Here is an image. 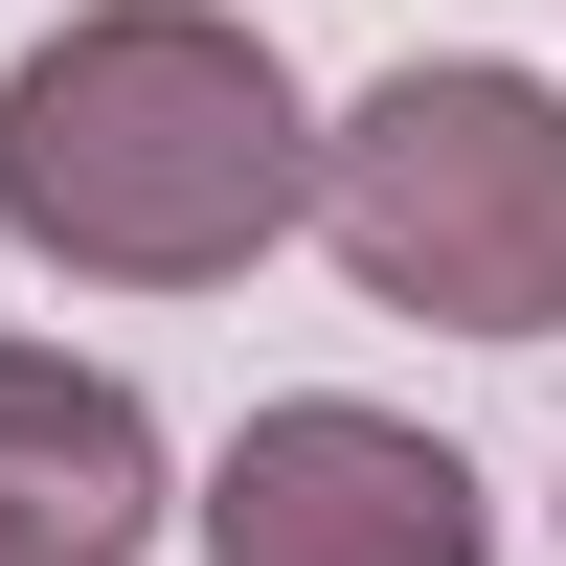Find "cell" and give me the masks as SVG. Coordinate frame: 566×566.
Here are the masks:
<instances>
[{
	"instance_id": "4",
	"label": "cell",
	"mask_w": 566,
	"mask_h": 566,
	"mask_svg": "<svg viewBox=\"0 0 566 566\" xmlns=\"http://www.w3.org/2000/svg\"><path fill=\"white\" fill-rule=\"evenodd\" d=\"M159 408L69 340H0V566H136L159 544Z\"/></svg>"
},
{
	"instance_id": "3",
	"label": "cell",
	"mask_w": 566,
	"mask_h": 566,
	"mask_svg": "<svg viewBox=\"0 0 566 566\" xmlns=\"http://www.w3.org/2000/svg\"><path fill=\"white\" fill-rule=\"evenodd\" d=\"M205 566H499V499H476V453L453 431H408V408H363V386H295V408H250V431L205 453Z\"/></svg>"
},
{
	"instance_id": "2",
	"label": "cell",
	"mask_w": 566,
	"mask_h": 566,
	"mask_svg": "<svg viewBox=\"0 0 566 566\" xmlns=\"http://www.w3.org/2000/svg\"><path fill=\"white\" fill-rule=\"evenodd\" d=\"M295 227L431 340H566V91L499 45H408L363 114H317Z\"/></svg>"
},
{
	"instance_id": "1",
	"label": "cell",
	"mask_w": 566,
	"mask_h": 566,
	"mask_svg": "<svg viewBox=\"0 0 566 566\" xmlns=\"http://www.w3.org/2000/svg\"><path fill=\"white\" fill-rule=\"evenodd\" d=\"M295 181L317 114L227 0H69L0 69V250H45L69 295H227L295 250Z\"/></svg>"
}]
</instances>
